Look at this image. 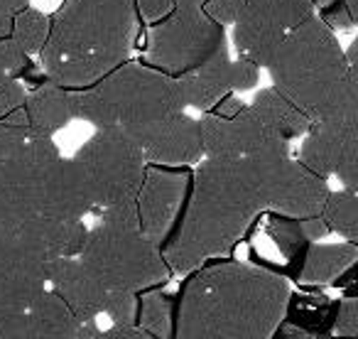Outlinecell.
<instances>
[{
  "label": "cell",
  "mask_w": 358,
  "mask_h": 339,
  "mask_svg": "<svg viewBox=\"0 0 358 339\" xmlns=\"http://www.w3.org/2000/svg\"><path fill=\"white\" fill-rule=\"evenodd\" d=\"M287 155L201 158L172 231L159 246L174 273H189L231 251L270 212L275 172Z\"/></svg>",
  "instance_id": "6da1fadb"
},
{
  "label": "cell",
  "mask_w": 358,
  "mask_h": 339,
  "mask_svg": "<svg viewBox=\"0 0 358 339\" xmlns=\"http://www.w3.org/2000/svg\"><path fill=\"white\" fill-rule=\"evenodd\" d=\"M289 283L241 261L189 270L172 317L174 339H273L285 322Z\"/></svg>",
  "instance_id": "7a4b0ae2"
},
{
  "label": "cell",
  "mask_w": 358,
  "mask_h": 339,
  "mask_svg": "<svg viewBox=\"0 0 358 339\" xmlns=\"http://www.w3.org/2000/svg\"><path fill=\"white\" fill-rule=\"evenodd\" d=\"M135 30L133 0H64L37 55L42 76L69 91L89 89L130 60Z\"/></svg>",
  "instance_id": "3957f363"
},
{
  "label": "cell",
  "mask_w": 358,
  "mask_h": 339,
  "mask_svg": "<svg viewBox=\"0 0 358 339\" xmlns=\"http://www.w3.org/2000/svg\"><path fill=\"white\" fill-rule=\"evenodd\" d=\"M273 86L309 120L358 113L356 45L343 50L317 15L294 27L265 64Z\"/></svg>",
  "instance_id": "277c9868"
},
{
  "label": "cell",
  "mask_w": 358,
  "mask_h": 339,
  "mask_svg": "<svg viewBox=\"0 0 358 339\" xmlns=\"http://www.w3.org/2000/svg\"><path fill=\"white\" fill-rule=\"evenodd\" d=\"M59 162L62 153L55 140L32 135L20 109L0 118V239H10L45 216Z\"/></svg>",
  "instance_id": "5b68a950"
},
{
  "label": "cell",
  "mask_w": 358,
  "mask_h": 339,
  "mask_svg": "<svg viewBox=\"0 0 358 339\" xmlns=\"http://www.w3.org/2000/svg\"><path fill=\"white\" fill-rule=\"evenodd\" d=\"M177 111H185L177 81L143 62L128 60L89 89L74 91V118L96 128L130 130Z\"/></svg>",
  "instance_id": "8992f818"
},
{
  "label": "cell",
  "mask_w": 358,
  "mask_h": 339,
  "mask_svg": "<svg viewBox=\"0 0 358 339\" xmlns=\"http://www.w3.org/2000/svg\"><path fill=\"white\" fill-rule=\"evenodd\" d=\"M76 258L99 278L106 290L145 293L167 283L169 268L159 246L143 236L138 214L99 216V224L86 231Z\"/></svg>",
  "instance_id": "52a82bcc"
},
{
  "label": "cell",
  "mask_w": 358,
  "mask_h": 339,
  "mask_svg": "<svg viewBox=\"0 0 358 339\" xmlns=\"http://www.w3.org/2000/svg\"><path fill=\"white\" fill-rule=\"evenodd\" d=\"M69 160L94 214H138L135 200L148 162L125 130L96 128V133Z\"/></svg>",
  "instance_id": "ba28073f"
},
{
  "label": "cell",
  "mask_w": 358,
  "mask_h": 339,
  "mask_svg": "<svg viewBox=\"0 0 358 339\" xmlns=\"http://www.w3.org/2000/svg\"><path fill=\"white\" fill-rule=\"evenodd\" d=\"M221 52H229L224 25L211 20L199 6H174L162 20L150 25L140 62L169 79H179Z\"/></svg>",
  "instance_id": "9c48e42d"
},
{
  "label": "cell",
  "mask_w": 358,
  "mask_h": 339,
  "mask_svg": "<svg viewBox=\"0 0 358 339\" xmlns=\"http://www.w3.org/2000/svg\"><path fill=\"white\" fill-rule=\"evenodd\" d=\"M312 15V0H245L234 22L236 52L263 69L280 42Z\"/></svg>",
  "instance_id": "30bf717a"
},
{
  "label": "cell",
  "mask_w": 358,
  "mask_h": 339,
  "mask_svg": "<svg viewBox=\"0 0 358 339\" xmlns=\"http://www.w3.org/2000/svg\"><path fill=\"white\" fill-rule=\"evenodd\" d=\"M297 160L324 180L336 177L346 190H358V113L309 123Z\"/></svg>",
  "instance_id": "8fae6325"
},
{
  "label": "cell",
  "mask_w": 358,
  "mask_h": 339,
  "mask_svg": "<svg viewBox=\"0 0 358 339\" xmlns=\"http://www.w3.org/2000/svg\"><path fill=\"white\" fill-rule=\"evenodd\" d=\"M192 172L187 167H169V165H145L143 185L138 190L135 212L143 236L155 246H162L172 231L179 212L185 207L189 192Z\"/></svg>",
  "instance_id": "7c38bea8"
},
{
  "label": "cell",
  "mask_w": 358,
  "mask_h": 339,
  "mask_svg": "<svg viewBox=\"0 0 358 339\" xmlns=\"http://www.w3.org/2000/svg\"><path fill=\"white\" fill-rule=\"evenodd\" d=\"M204 158H253V155H289V143L273 135L248 104L231 118L206 113L199 118Z\"/></svg>",
  "instance_id": "4fadbf2b"
},
{
  "label": "cell",
  "mask_w": 358,
  "mask_h": 339,
  "mask_svg": "<svg viewBox=\"0 0 358 339\" xmlns=\"http://www.w3.org/2000/svg\"><path fill=\"white\" fill-rule=\"evenodd\" d=\"M125 133L135 140L145 162L150 165L189 167L204 158L199 118H192L185 111L167 113L157 120L125 130Z\"/></svg>",
  "instance_id": "5bb4252c"
},
{
  "label": "cell",
  "mask_w": 358,
  "mask_h": 339,
  "mask_svg": "<svg viewBox=\"0 0 358 339\" xmlns=\"http://www.w3.org/2000/svg\"><path fill=\"white\" fill-rule=\"evenodd\" d=\"M47 261L13 239H0V317L22 314L47 290Z\"/></svg>",
  "instance_id": "9a60e30c"
},
{
  "label": "cell",
  "mask_w": 358,
  "mask_h": 339,
  "mask_svg": "<svg viewBox=\"0 0 358 339\" xmlns=\"http://www.w3.org/2000/svg\"><path fill=\"white\" fill-rule=\"evenodd\" d=\"M329 192H331L329 180L319 177L317 172L304 167L297 158L287 155V158L280 160L278 172H275L270 212L294 216V219L319 216Z\"/></svg>",
  "instance_id": "2e32d148"
},
{
  "label": "cell",
  "mask_w": 358,
  "mask_h": 339,
  "mask_svg": "<svg viewBox=\"0 0 358 339\" xmlns=\"http://www.w3.org/2000/svg\"><path fill=\"white\" fill-rule=\"evenodd\" d=\"M47 290H52L66 305L76 322H91L103 314L108 295V290L76 256L57 258L47 265Z\"/></svg>",
  "instance_id": "e0dca14e"
},
{
  "label": "cell",
  "mask_w": 358,
  "mask_h": 339,
  "mask_svg": "<svg viewBox=\"0 0 358 339\" xmlns=\"http://www.w3.org/2000/svg\"><path fill=\"white\" fill-rule=\"evenodd\" d=\"M20 118L32 135L52 138L74 120V91L42 79L25 94Z\"/></svg>",
  "instance_id": "ac0fdd59"
},
{
  "label": "cell",
  "mask_w": 358,
  "mask_h": 339,
  "mask_svg": "<svg viewBox=\"0 0 358 339\" xmlns=\"http://www.w3.org/2000/svg\"><path fill=\"white\" fill-rule=\"evenodd\" d=\"M229 69H231L229 52H221L219 57L201 64L199 69L174 79L179 86V94H182V101H185V109H196L206 113L216 101L224 99L231 91Z\"/></svg>",
  "instance_id": "d6986e66"
},
{
  "label": "cell",
  "mask_w": 358,
  "mask_h": 339,
  "mask_svg": "<svg viewBox=\"0 0 358 339\" xmlns=\"http://www.w3.org/2000/svg\"><path fill=\"white\" fill-rule=\"evenodd\" d=\"M250 113L265 125L273 135H278L285 143H292V140L302 138L309 130L312 120L297 109L289 99H285L275 86L268 89H260L253 96V101L248 104Z\"/></svg>",
  "instance_id": "ffe728a7"
},
{
  "label": "cell",
  "mask_w": 358,
  "mask_h": 339,
  "mask_svg": "<svg viewBox=\"0 0 358 339\" xmlns=\"http://www.w3.org/2000/svg\"><path fill=\"white\" fill-rule=\"evenodd\" d=\"M358 258V246L351 241L343 244H309L304 251L302 261H299V273L297 278L309 285H322L334 283L341 275L351 273Z\"/></svg>",
  "instance_id": "44dd1931"
},
{
  "label": "cell",
  "mask_w": 358,
  "mask_h": 339,
  "mask_svg": "<svg viewBox=\"0 0 358 339\" xmlns=\"http://www.w3.org/2000/svg\"><path fill=\"white\" fill-rule=\"evenodd\" d=\"M30 339H76L79 322L52 290H45L27 310Z\"/></svg>",
  "instance_id": "7402d4cb"
},
{
  "label": "cell",
  "mask_w": 358,
  "mask_h": 339,
  "mask_svg": "<svg viewBox=\"0 0 358 339\" xmlns=\"http://www.w3.org/2000/svg\"><path fill=\"white\" fill-rule=\"evenodd\" d=\"M319 216L327 224L329 234H338L343 236V241L358 244V190H331Z\"/></svg>",
  "instance_id": "603a6c76"
},
{
  "label": "cell",
  "mask_w": 358,
  "mask_h": 339,
  "mask_svg": "<svg viewBox=\"0 0 358 339\" xmlns=\"http://www.w3.org/2000/svg\"><path fill=\"white\" fill-rule=\"evenodd\" d=\"M172 300L157 290H145L140 298L138 293V314H135V327H140L152 339H169L172 337Z\"/></svg>",
  "instance_id": "cb8c5ba5"
},
{
  "label": "cell",
  "mask_w": 358,
  "mask_h": 339,
  "mask_svg": "<svg viewBox=\"0 0 358 339\" xmlns=\"http://www.w3.org/2000/svg\"><path fill=\"white\" fill-rule=\"evenodd\" d=\"M47 32H50V15H45L37 8L27 6L13 15V30L10 40L25 52L27 57H37L40 50L47 42Z\"/></svg>",
  "instance_id": "d4e9b609"
},
{
  "label": "cell",
  "mask_w": 358,
  "mask_h": 339,
  "mask_svg": "<svg viewBox=\"0 0 358 339\" xmlns=\"http://www.w3.org/2000/svg\"><path fill=\"white\" fill-rule=\"evenodd\" d=\"M314 15L334 32L351 30L358 20V13L351 8L348 0H312Z\"/></svg>",
  "instance_id": "484cf974"
},
{
  "label": "cell",
  "mask_w": 358,
  "mask_h": 339,
  "mask_svg": "<svg viewBox=\"0 0 358 339\" xmlns=\"http://www.w3.org/2000/svg\"><path fill=\"white\" fill-rule=\"evenodd\" d=\"M6 79H35L32 57H27L10 37L0 40V81Z\"/></svg>",
  "instance_id": "4316f807"
},
{
  "label": "cell",
  "mask_w": 358,
  "mask_h": 339,
  "mask_svg": "<svg viewBox=\"0 0 358 339\" xmlns=\"http://www.w3.org/2000/svg\"><path fill=\"white\" fill-rule=\"evenodd\" d=\"M103 314H108L113 324H135V314H138V293L108 290L106 303H103Z\"/></svg>",
  "instance_id": "83f0119b"
},
{
  "label": "cell",
  "mask_w": 358,
  "mask_h": 339,
  "mask_svg": "<svg viewBox=\"0 0 358 339\" xmlns=\"http://www.w3.org/2000/svg\"><path fill=\"white\" fill-rule=\"evenodd\" d=\"M336 334L341 339H356L358 337V300L353 295L343 298L336 307Z\"/></svg>",
  "instance_id": "f1b7e54d"
},
{
  "label": "cell",
  "mask_w": 358,
  "mask_h": 339,
  "mask_svg": "<svg viewBox=\"0 0 358 339\" xmlns=\"http://www.w3.org/2000/svg\"><path fill=\"white\" fill-rule=\"evenodd\" d=\"M243 6H245V0H204L199 8L211 18V20H216L219 25L226 27V25H234V22L238 20Z\"/></svg>",
  "instance_id": "f546056e"
},
{
  "label": "cell",
  "mask_w": 358,
  "mask_h": 339,
  "mask_svg": "<svg viewBox=\"0 0 358 339\" xmlns=\"http://www.w3.org/2000/svg\"><path fill=\"white\" fill-rule=\"evenodd\" d=\"M229 74H231V91L241 94V91H248L258 84L260 67L248 60H243V57H238V60H231Z\"/></svg>",
  "instance_id": "4dcf8cb0"
},
{
  "label": "cell",
  "mask_w": 358,
  "mask_h": 339,
  "mask_svg": "<svg viewBox=\"0 0 358 339\" xmlns=\"http://www.w3.org/2000/svg\"><path fill=\"white\" fill-rule=\"evenodd\" d=\"M27 89L22 86L20 79H6L0 81V118H8L10 113H15L17 109H22Z\"/></svg>",
  "instance_id": "1f68e13d"
},
{
  "label": "cell",
  "mask_w": 358,
  "mask_h": 339,
  "mask_svg": "<svg viewBox=\"0 0 358 339\" xmlns=\"http://www.w3.org/2000/svg\"><path fill=\"white\" fill-rule=\"evenodd\" d=\"M133 6L138 20H143L145 25H155V22L162 20L172 11L174 0H133Z\"/></svg>",
  "instance_id": "d6a6232c"
},
{
  "label": "cell",
  "mask_w": 358,
  "mask_h": 339,
  "mask_svg": "<svg viewBox=\"0 0 358 339\" xmlns=\"http://www.w3.org/2000/svg\"><path fill=\"white\" fill-rule=\"evenodd\" d=\"M99 339H152L150 334H145L140 327L135 324H113L110 329H101V337Z\"/></svg>",
  "instance_id": "836d02e7"
},
{
  "label": "cell",
  "mask_w": 358,
  "mask_h": 339,
  "mask_svg": "<svg viewBox=\"0 0 358 339\" xmlns=\"http://www.w3.org/2000/svg\"><path fill=\"white\" fill-rule=\"evenodd\" d=\"M32 0H0V11L10 13V15H15L17 11H22V8L30 6Z\"/></svg>",
  "instance_id": "e575fe53"
},
{
  "label": "cell",
  "mask_w": 358,
  "mask_h": 339,
  "mask_svg": "<svg viewBox=\"0 0 358 339\" xmlns=\"http://www.w3.org/2000/svg\"><path fill=\"white\" fill-rule=\"evenodd\" d=\"M10 30H13V15L6 11H0V40L10 37Z\"/></svg>",
  "instance_id": "d590c367"
},
{
  "label": "cell",
  "mask_w": 358,
  "mask_h": 339,
  "mask_svg": "<svg viewBox=\"0 0 358 339\" xmlns=\"http://www.w3.org/2000/svg\"><path fill=\"white\" fill-rule=\"evenodd\" d=\"M204 0H174V6H201Z\"/></svg>",
  "instance_id": "8d00e7d4"
},
{
  "label": "cell",
  "mask_w": 358,
  "mask_h": 339,
  "mask_svg": "<svg viewBox=\"0 0 358 339\" xmlns=\"http://www.w3.org/2000/svg\"><path fill=\"white\" fill-rule=\"evenodd\" d=\"M348 3H351V8L356 11V3H358V0H348Z\"/></svg>",
  "instance_id": "74e56055"
}]
</instances>
